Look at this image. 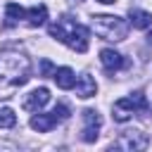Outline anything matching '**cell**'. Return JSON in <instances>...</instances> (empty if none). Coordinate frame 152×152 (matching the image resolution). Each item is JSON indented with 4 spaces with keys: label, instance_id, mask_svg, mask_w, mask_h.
Masks as SVG:
<instances>
[{
    "label": "cell",
    "instance_id": "obj_2",
    "mask_svg": "<svg viewBox=\"0 0 152 152\" xmlns=\"http://www.w3.org/2000/svg\"><path fill=\"white\" fill-rule=\"evenodd\" d=\"M50 36L55 38V40H59V43H66L74 52H86L88 50V36H90V31L83 26V24H76L71 17H62V19H57L55 24H50Z\"/></svg>",
    "mask_w": 152,
    "mask_h": 152
},
{
    "label": "cell",
    "instance_id": "obj_15",
    "mask_svg": "<svg viewBox=\"0 0 152 152\" xmlns=\"http://www.w3.org/2000/svg\"><path fill=\"white\" fill-rule=\"evenodd\" d=\"M81 116H83V124L90 126V128H100V126H102V116H100L95 109H83Z\"/></svg>",
    "mask_w": 152,
    "mask_h": 152
},
{
    "label": "cell",
    "instance_id": "obj_6",
    "mask_svg": "<svg viewBox=\"0 0 152 152\" xmlns=\"http://www.w3.org/2000/svg\"><path fill=\"white\" fill-rule=\"evenodd\" d=\"M50 102V90L48 88H36V90H31L28 95H24V102H21V107L26 109V112H40L45 104Z\"/></svg>",
    "mask_w": 152,
    "mask_h": 152
},
{
    "label": "cell",
    "instance_id": "obj_14",
    "mask_svg": "<svg viewBox=\"0 0 152 152\" xmlns=\"http://www.w3.org/2000/svg\"><path fill=\"white\" fill-rule=\"evenodd\" d=\"M17 124V114L12 107H0V128H12Z\"/></svg>",
    "mask_w": 152,
    "mask_h": 152
},
{
    "label": "cell",
    "instance_id": "obj_3",
    "mask_svg": "<svg viewBox=\"0 0 152 152\" xmlns=\"http://www.w3.org/2000/svg\"><path fill=\"white\" fill-rule=\"evenodd\" d=\"M93 31H95L100 38H104V40L119 43V40H126V36H128V24H126V19L114 17V14H95V17H93Z\"/></svg>",
    "mask_w": 152,
    "mask_h": 152
},
{
    "label": "cell",
    "instance_id": "obj_16",
    "mask_svg": "<svg viewBox=\"0 0 152 152\" xmlns=\"http://www.w3.org/2000/svg\"><path fill=\"white\" fill-rule=\"evenodd\" d=\"M52 114H55L57 121H66V119H69V109H66V104H55Z\"/></svg>",
    "mask_w": 152,
    "mask_h": 152
},
{
    "label": "cell",
    "instance_id": "obj_19",
    "mask_svg": "<svg viewBox=\"0 0 152 152\" xmlns=\"http://www.w3.org/2000/svg\"><path fill=\"white\" fill-rule=\"evenodd\" d=\"M71 2H83V0H71Z\"/></svg>",
    "mask_w": 152,
    "mask_h": 152
},
{
    "label": "cell",
    "instance_id": "obj_11",
    "mask_svg": "<svg viewBox=\"0 0 152 152\" xmlns=\"http://www.w3.org/2000/svg\"><path fill=\"white\" fill-rule=\"evenodd\" d=\"M128 21L133 24V28H150V26H152V14L145 12V10L131 7V12H128Z\"/></svg>",
    "mask_w": 152,
    "mask_h": 152
},
{
    "label": "cell",
    "instance_id": "obj_12",
    "mask_svg": "<svg viewBox=\"0 0 152 152\" xmlns=\"http://www.w3.org/2000/svg\"><path fill=\"white\" fill-rule=\"evenodd\" d=\"M26 21H28V26H43L45 21H48V7L45 5H33L28 12H26Z\"/></svg>",
    "mask_w": 152,
    "mask_h": 152
},
{
    "label": "cell",
    "instance_id": "obj_4",
    "mask_svg": "<svg viewBox=\"0 0 152 152\" xmlns=\"http://www.w3.org/2000/svg\"><path fill=\"white\" fill-rule=\"evenodd\" d=\"M145 109H147L145 93H142V90H135V93H131V95H126V97H121V100L114 102V119L124 124V121L131 119V114L145 112Z\"/></svg>",
    "mask_w": 152,
    "mask_h": 152
},
{
    "label": "cell",
    "instance_id": "obj_9",
    "mask_svg": "<svg viewBox=\"0 0 152 152\" xmlns=\"http://www.w3.org/2000/svg\"><path fill=\"white\" fill-rule=\"evenodd\" d=\"M57 124H59V121L55 119L52 112H50V114H38V112H36V116H31V128L38 131V133H48V131H52Z\"/></svg>",
    "mask_w": 152,
    "mask_h": 152
},
{
    "label": "cell",
    "instance_id": "obj_1",
    "mask_svg": "<svg viewBox=\"0 0 152 152\" xmlns=\"http://www.w3.org/2000/svg\"><path fill=\"white\" fill-rule=\"evenodd\" d=\"M31 78V59L19 50H0V100L12 97Z\"/></svg>",
    "mask_w": 152,
    "mask_h": 152
},
{
    "label": "cell",
    "instance_id": "obj_8",
    "mask_svg": "<svg viewBox=\"0 0 152 152\" xmlns=\"http://www.w3.org/2000/svg\"><path fill=\"white\" fill-rule=\"evenodd\" d=\"M74 88H76V97H81V100L95 97V93H97V83H95V78L90 74H81L76 78V83H74Z\"/></svg>",
    "mask_w": 152,
    "mask_h": 152
},
{
    "label": "cell",
    "instance_id": "obj_13",
    "mask_svg": "<svg viewBox=\"0 0 152 152\" xmlns=\"http://www.w3.org/2000/svg\"><path fill=\"white\" fill-rule=\"evenodd\" d=\"M5 26H14L19 19H26V12H24V7L21 5H17V2H7V7H5Z\"/></svg>",
    "mask_w": 152,
    "mask_h": 152
},
{
    "label": "cell",
    "instance_id": "obj_17",
    "mask_svg": "<svg viewBox=\"0 0 152 152\" xmlns=\"http://www.w3.org/2000/svg\"><path fill=\"white\" fill-rule=\"evenodd\" d=\"M40 71H43V76H52V71H55L52 62H50V59H43V62H40Z\"/></svg>",
    "mask_w": 152,
    "mask_h": 152
},
{
    "label": "cell",
    "instance_id": "obj_18",
    "mask_svg": "<svg viewBox=\"0 0 152 152\" xmlns=\"http://www.w3.org/2000/svg\"><path fill=\"white\" fill-rule=\"evenodd\" d=\"M97 2H102V5H114L116 0H97Z\"/></svg>",
    "mask_w": 152,
    "mask_h": 152
},
{
    "label": "cell",
    "instance_id": "obj_7",
    "mask_svg": "<svg viewBox=\"0 0 152 152\" xmlns=\"http://www.w3.org/2000/svg\"><path fill=\"white\" fill-rule=\"evenodd\" d=\"M100 62H102V66H104L109 74H114V71H119V69H124V66H126L124 55H119L116 50H109V48L100 50Z\"/></svg>",
    "mask_w": 152,
    "mask_h": 152
},
{
    "label": "cell",
    "instance_id": "obj_10",
    "mask_svg": "<svg viewBox=\"0 0 152 152\" xmlns=\"http://www.w3.org/2000/svg\"><path fill=\"white\" fill-rule=\"evenodd\" d=\"M52 78H55L57 88H62V90H69V88H74V83H76V74H74L69 66L55 69V71H52Z\"/></svg>",
    "mask_w": 152,
    "mask_h": 152
},
{
    "label": "cell",
    "instance_id": "obj_5",
    "mask_svg": "<svg viewBox=\"0 0 152 152\" xmlns=\"http://www.w3.org/2000/svg\"><path fill=\"white\" fill-rule=\"evenodd\" d=\"M150 145V138H147V133H142V131H138V128H133V131H124L116 140H114V145H112V150H126V152H138V150H145Z\"/></svg>",
    "mask_w": 152,
    "mask_h": 152
}]
</instances>
